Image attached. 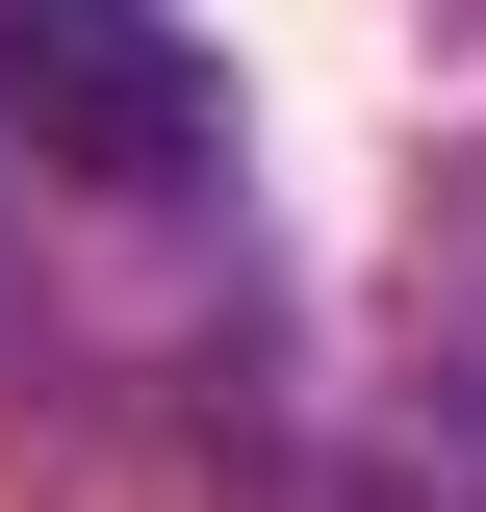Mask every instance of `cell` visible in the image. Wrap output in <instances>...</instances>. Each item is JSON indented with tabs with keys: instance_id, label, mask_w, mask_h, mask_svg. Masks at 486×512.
<instances>
[{
	"instance_id": "6da1fadb",
	"label": "cell",
	"mask_w": 486,
	"mask_h": 512,
	"mask_svg": "<svg viewBox=\"0 0 486 512\" xmlns=\"http://www.w3.org/2000/svg\"><path fill=\"white\" fill-rule=\"evenodd\" d=\"M0 103H26V154L103 205H180L205 154H231V77L154 26V0H0Z\"/></svg>"
}]
</instances>
